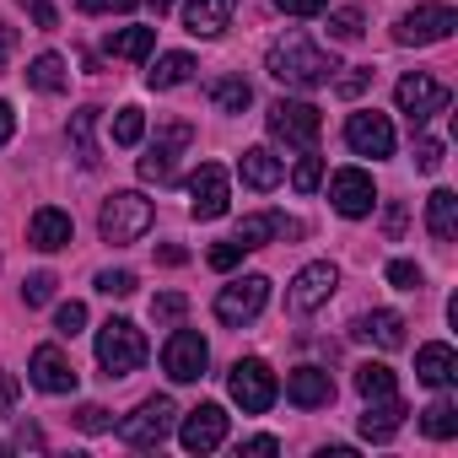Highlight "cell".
<instances>
[{"mask_svg": "<svg viewBox=\"0 0 458 458\" xmlns=\"http://www.w3.org/2000/svg\"><path fill=\"white\" fill-rule=\"evenodd\" d=\"M265 71H270L281 87H292V92H318V87H329V81H335V71H340V65H335L318 44H308L302 33H286V38H276V44H270Z\"/></svg>", "mask_w": 458, "mask_h": 458, "instance_id": "obj_1", "label": "cell"}, {"mask_svg": "<svg viewBox=\"0 0 458 458\" xmlns=\"http://www.w3.org/2000/svg\"><path fill=\"white\" fill-rule=\"evenodd\" d=\"M151 221H157V210H151V199L146 194H135V189H119V194H108L103 199V216H98V233H103V243H140L146 233H151Z\"/></svg>", "mask_w": 458, "mask_h": 458, "instance_id": "obj_2", "label": "cell"}, {"mask_svg": "<svg viewBox=\"0 0 458 458\" xmlns=\"http://www.w3.org/2000/svg\"><path fill=\"white\" fill-rule=\"evenodd\" d=\"M98 367L103 377H130L146 367V335L130 324V318H108L98 329Z\"/></svg>", "mask_w": 458, "mask_h": 458, "instance_id": "obj_3", "label": "cell"}, {"mask_svg": "<svg viewBox=\"0 0 458 458\" xmlns=\"http://www.w3.org/2000/svg\"><path fill=\"white\" fill-rule=\"evenodd\" d=\"M173 426H178V404H173L167 394H151V399L135 404V415L119 420V437L146 453V447H162V442L173 437Z\"/></svg>", "mask_w": 458, "mask_h": 458, "instance_id": "obj_4", "label": "cell"}, {"mask_svg": "<svg viewBox=\"0 0 458 458\" xmlns=\"http://www.w3.org/2000/svg\"><path fill=\"white\" fill-rule=\"evenodd\" d=\"M226 394L238 399V410H243V415H265V410L276 404L281 383H276L270 361H259V356H243V361H233V372H226Z\"/></svg>", "mask_w": 458, "mask_h": 458, "instance_id": "obj_5", "label": "cell"}, {"mask_svg": "<svg viewBox=\"0 0 458 458\" xmlns=\"http://www.w3.org/2000/svg\"><path fill=\"white\" fill-rule=\"evenodd\" d=\"M265 124H270L276 140H286V146H297V151H313L318 135H324V114H318L313 103H297V98H281V103L265 114Z\"/></svg>", "mask_w": 458, "mask_h": 458, "instance_id": "obj_6", "label": "cell"}, {"mask_svg": "<svg viewBox=\"0 0 458 458\" xmlns=\"http://www.w3.org/2000/svg\"><path fill=\"white\" fill-rule=\"evenodd\" d=\"M265 302H270V276H243V281L216 292V318L243 329V324H254L265 313Z\"/></svg>", "mask_w": 458, "mask_h": 458, "instance_id": "obj_7", "label": "cell"}, {"mask_svg": "<svg viewBox=\"0 0 458 458\" xmlns=\"http://www.w3.org/2000/svg\"><path fill=\"white\" fill-rule=\"evenodd\" d=\"M453 28H458V12H453V6H415V12H404V17L394 22V44L426 49V44L453 38Z\"/></svg>", "mask_w": 458, "mask_h": 458, "instance_id": "obj_8", "label": "cell"}, {"mask_svg": "<svg viewBox=\"0 0 458 458\" xmlns=\"http://www.w3.org/2000/svg\"><path fill=\"white\" fill-rule=\"evenodd\" d=\"M189 140H194L189 124H162L157 140H151L146 157H140V178H146V183H173V178H178V157L189 151Z\"/></svg>", "mask_w": 458, "mask_h": 458, "instance_id": "obj_9", "label": "cell"}, {"mask_svg": "<svg viewBox=\"0 0 458 458\" xmlns=\"http://www.w3.org/2000/svg\"><path fill=\"white\" fill-rule=\"evenodd\" d=\"M205 367H210L205 335H199V329H173V340L162 345V372H167L173 383H199Z\"/></svg>", "mask_w": 458, "mask_h": 458, "instance_id": "obj_10", "label": "cell"}, {"mask_svg": "<svg viewBox=\"0 0 458 458\" xmlns=\"http://www.w3.org/2000/svg\"><path fill=\"white\" fill-rule=\"evenodd\" d=\"M226 205H233V183H226V167L199 162L194 178H189V216H194V221H221Z\"/></svg>", "mask_w": 458, "mask_h": 458, "instance_id": "obj_11", "label": "cell"}, {"mask_svg": "<svg viewBox=\"0 0 458 458\" xmlns=\"http://www.w3.org/2000/svg\"><path fill=\"white\" fill-rule=\"evenodd\" d=\"M394 103H399V114L410 119V130H415V124H426V119H437V114L447 108V87L431 81L426 71H410V76L394 87Z\"/></svg>", "mask_w": 458, "mask_h": 458, "instance_id": "obj_12", "label": "cell"}, {"mask_svg": "<svg viewBox=\"0 0 458 458\" xmlns=\"http://www.w3.org/2000/svg\"><path fill=\"white\" fill-rule=\"evenodd\" d=\"M335 286H340V270H335L329 259H313V265H302V270L292 276L286 308H292V313H313V308H324V302L335 297Z\"/></svg>", "mask_w": 458, "mask_h": 458, "instance_id": "obj_13", "label": "cell"}, {"mask_svg": "<svg viewBox=\"0 0 458 458\" xmlns=\"http://www.w3.org/2000/svg\"><path fill=\"white\" fill-rule=\"evenodd\" d=\"M345 146H351L356 157H372V162L394 157V124H388V114H377V108L351 114V119H345Z\"/></svg>", "mask_w": 458, "mask_h": 458, "instance_id": "obj_14", "label": "cell"}, {"mask_svg": "<svg viewBox=\"0 0 458 458\" xmlns=\"http://www.w3.org/2000/svg\"><path fill=\"white\" fill-rule=\"evenodd\" d=\"M329 199H335V210H340L345 221H361V216H372V205H377L372 173H361V167H340V173L329 178Z\"/></svg>", "mask_w": 458, "mask_h": 458, "instance_id": "obj_15", "label": "cell"}, {"mask_svg": "<svg viewBox=\"0 0 458 458\" xmlns=\"http://www.w3.org/2000/svg\"><path fill=\"white\" fill-rule=\"evenodd\" d=\"M178 442H183V453H216L226 442V410L221 404H194L178 420Z\"/></svg>", "mask_w": 458, "mask_h": 458, "instance_id": "obj_16", "label": "cell"}, {"mask_svg": "<svg viewBox=\"0 0 458 458\" xmlns=\"http://www.w3.org/2000/svg\"><path fill=\"white\" fill-rule=\"evenodd\" d=\"M286 243V238H302V221H292V216H276V210H259V216H243L238 221V238L233 243H243V254L249 249H265V243Z\"/></svg>", "mask_w": 458, "mask_h": 458, "instance_id": "obj_17", "label": "cell"}, {"mask_svg": "<svg viewBox=\"0 0 458 458\" xmlns=\"http://www.w3.org/2000/svg\"><path fill=\"white\" fill-rule=\"evenodd\" d=\"M28 377H33V388H44V394H76V367H71V356H65L60 345H38Z\"/></svg>", "mask_w": 458, "mask_h": 458, "instance_id": "obj_18", "label": "cell"}, {"mask_svg": "<svg viewBox=\"0 0 458 458\" xmlns=\"http://www.w3.org/2000/svg\"><path fill=\"white\" fill-rule=\"evenodd\" d=\"M286 399L297 410H324V404H335V377L324 367H297V372H286Z\"/></svg>", "mask_w": 458, "mask_h": 458, "instance_id": "obj_19", "label": "cell"}, {"mask_svg": "<svg viewBox=\"0 0 458 458\" xmlns=\"http://www.w3.org/2000/svg\"><path fill=\"white\" fill-rule=\"evenodd\" d=\"M71 238H76V221H71L65 210H55V205L33 210V221H28V243H33V249L55 254V249H71Z\"/></svg>", "mask_w": 458, "mask_h": 458, "instance_id": "obj_20", "label": "cell"}, {"mask_svg": "<svg viewBox=\"0 0 458 458\" xmlns=\"http://www.w3.org/2000/svg\"><path fill=\"white\" fill-rule=\"evenodd\" d=\"M233 12H238V0H189V6H183V28L194 38H221L226 28H233Z\"/></svg>", "mask_w": 458, "mask_h": 458, "instance_id": "obj_21", "label": "cell"}, {"mask_svg": "<svg viewBox=\"0 0 458 458\" xmlns=\"http://www.w3.org/2000/svg\"><path fill=\"white\" fill-rule=\"evenodd\" d=\"M351 335L367 340V345H377V351H399V345H404V318H399L394 308H372V313H361V318L351 324Z\"/></svg>", "mask_w": 458, "mask_h": 458, "instance_id": "obj_22", "label": "cell"}, {"mask_svg": "<svg viewBox=\"0 0 458 458\" xmlns=\"http://www.w3.org/2000/svg\"><path fill=\"white\" fill-rule=\"evenodd\" d=\"M404 415H410V404H404L399 394L367 399V410H361V437H367V442H388V437L404 426Z\"/></svg>", "mask_w": 458, "mask_h": 458, "instance_id": "obj_23", "label": "cell"}, {"mask_svg": "<svg viewBox=\"0 0 458 458\" xmlns=\"http://www.w3.org/2000/svg\"><path fill=\"white\" fill-rule=\"evenodd\" d=\"M415 377H420L426 388H453V383H458V356H453V345H442V340L420 345V351H415Z\"/></svg>", "mask_w": 458, "mask_h": 458, "instance_id": "obj_24", "label": "cell"}, {"mask_svg": "<svg viewBox=\"0 0 458 458\" xmlns=\"http://www.w3.org/2000/svg\"><path fill=\"white\" fill-rule=\"evenodd\" d=\"M238 173H243V183H249V189H259V194H265V189H276V183L286 178L281 157H276V151H265V146H249V151L238 157Z\"/></svg>", "mask_w": 458, "mask_h": 458, "instance_id": "obj_25", "label": "cell"}, {"mask_svg": "<svg viewBox=\"0 0 458 458\" xmlns=\"http://www.w3.org/2000/svg\"><path fill=\"white\" fill-rule=\"evenodd\" d=\"M426 226H431L437 243H453V238H458V194H453V189H437V194L426 199Z\"/></svg>", "mask_w": 458, "mask_h": 458, "instance_id": "obj_26", "label": "cell"}, {"mask_svg": "<svg viewBox=\"0 0 458 458\" xmlns=\"http://www.w3.org/2000/svg\"><path fill=\"white\" fill-rule=\"evenodd\" d=\"M194 76V60L183 55V49H173V55H157V65L146 71V87L151 92H173V87H183Z\"/></svg>", "mask_w": 458, "mask_h": 458, "instance_id": "obj_27", "label": "cell"}, {"mask_svg": "<svg viewBox=\"0 0 458 458\" xmlns=\"http://www.w3.org/2000/svg\"><path fill=\"white\" fill-rule=\"evenodd\" d=\"M98 114H103V108H76V114H71V151H76V162H81L87 173L103 162V157H98V140H92V130H98Z\"/></svg>", "mask_w": 458, "mask_h": 458, "instance_id": "obj_28", "label": "cell"}, {"mask_svg": "<svg viewBox=\"0 0 458 458\" xmlns=\"http://www.w3.org/2000/svg\"><path fill=\"white\" fill-rule=\"evenodd\" d=\"M28 87H33V92H49V98H55V92H65V87H71L65 60H60V55H38V60L28 65Z\"/></svg>", "mask_w": 458, "mask_h": 458, "instance_id": "obj_29", "label": "cell"}, {"mask_svg": "<svg viewBox=\"0 0 458 458\" xmlns=\"http://www.w3.org/2000/svg\"><path fill=\"white\" fill-rule=\"evenodd\" d=\"M210 103H216L221 114H243V108L254 103V87H249L243 76H221V81H210Z\"/></svg>", "mask_w": 458, "mask_h": 458, "instance_id": "obj_30", "label": "cell"}, {"mask_svg": "<svg viewBox=\"0 0 458 458\" xmlns=\"http://www.w3.org/2000/svg\"><path fill=\"white\" fill-rule=\"evenodd\" d=\"M151 49H157V28H124V33L108 38V55L114 60H146Z\"/></svg>", "mask_w": 458, "mask_h": 458, "instance_id": "obj_31", "label": "cell"}, {"mask_svg": "<svg viewBox=\"0 0 458 458\" xmlns=\"http://www.w3.org/2000/svg\"><path fill=\"white\" fill-rule=\"evenodd\" d=\"M356 394H361V399L399 394V377H394V367H383V361H361V367H356Z\"/></svg>", "mask_w": 458, "mask_h": 458, "instance_id": "obj_32", "label": "cell"}, {"mask_svg": "<svg viewBox=\"0 0 458 458\" xmlns=\"http://www.w3.org/2000/svg\"><path fill=\"white\" fill-rule=\"evenodd\" d=\"M420 431L437 437V442L458 437V404H453V399H431V404L420 410Z\"/></svg>", "mask_w": 458, "mask_h": 458, "instance_id": "obj_33", "label": "cell"}, {"mask_svg": "<svg viewBox=\"0 0 458 458\" xmlns=\"http://www.w3.org/2000/svg\"><path fill=\"white\" fill-rule=\"evenodd\" d=\"M140 135H146V114L135 103H124L114 114V146H140Z\"/></svg>", "mask_w": 458, "mask_h": 458, "instance_id": "obj_34", "label": "cell"}, {"mask_svg": "<svg viewBox=\"0 0 458 458\" xmlns=\"http://www.w3.org/2000/svg\"><path fill=\"white\" fill-rule=\"evenodd\" d=\"M329 38H335V44H356V38H361V12H356V6L329 12Z\"/></svg>", "mask_w": 458, "mask_h": 458, "instance_id": "obj_35", "label": "cell"}, {"mask_svg": "<svg viewBox=\"0 0 458 458\" xmlns=\"http://www.w3.org/2000/svg\"><path fill=\"white\" fill-rule=\"evenodd\" d=\"M318 183H324V157L302 151V162H297V173H292V189H297V194H313Z\"/></svg>", "mask_w": 458, "mask_h": 458, "instance_id": "obj_36", "label": "cell"}, {"mask_svg": "<svg viewBox=\"0 0 458 458\" xmlns=\"http://www.w3.org/2000/svg\"><path fill=\"white\" fill-rule=\"evenodd\" d=\"M183 313H189V297H183V292L151 297V318H157V324H183Z\"/></svg>", "mask_w": 458, "mask_h": 458, "instance_id": "obj_37", "label": "cell"}, {"mask_svg": "<svg viewBox=\"0 0 458 458\" xmlns=\"http://www.w3.org/2000/svg\"><path fill=\"white\" fill-rule=\"evenodd\" d=\"M55 329H60L65 340H76V335L87 329V302H60V308H55Z\"/></svg>", "mask_w": 458, "mask_h": 458, "instance_id": "obj_38", "label": "cell"}, {"mask_svg": "<svg viewBox=\"0 0 458 458\" xmlns=\"http://www.w3.org/2000/svg\"><path fill=\"white\" fill-rule=\"evenodd\" d=\"M388 286H399V292H420V286H426V276H420V265H415V259H394V265H388Z\"/></svg>", "mask_w": 458, "mask_h": 458, "instance_id": "obj_39", "label": "cell"}, {"mask_svg": "<svg viewBox=\"0 0 458 458\" xmlns=\"http://www.w3.org/2000/svg\"><path fill=\"white\" fill-rule=\"evenodd\" d=\"M140 281H135V270H98V292L103 297H130Z\"/></svg>", "mask_w": 458, "mask_h": 458, "instance_id": "obj_40", "label": "cell"}, {"mask_svg": "<svg viewBox=\"0 0 458 458\" xmlns=\"http://www.w3.org/2000/svg\"><path fill=\"white\" fill-rule=\"evenodd\" d=\"M55 286H60V281H55L49 270H38V276H28V281H22V302H28V308H44V302L55 297Z\"/></svg>", "mask_w": 458, "mask_h": 458, "instance_id": "obj_41", "label": "cell"}, {"mask_svg": "<svg viewBox=\"0 0 458 458\" xmlns=\"http://www.w3.org/2000/svg\"><path fill=\"white\" fill-rule=\"evenodd\" d=\"M76 426H81V431H108L114 415H108L103 404H81V410H76Z\"/></svg>", "mask_w": 458, "mask_h": 458, "instance_id": "obj_42", "label": "cell"}, {"mask_svg": "<svg viewBox=\"0 0 458 458\" xmlns=\"http://www.w3.org/2000/svg\"><path fill=\"white\" fill-rule=\"evenodd\" d=\"M415 167H420V173H437V167H442V140L426 135V140L415 146Z\"/></svg>", "mask_w": 458, "mask_h": 458, "instance_id": "obj_43", "label": "cell"}, {"mask_svg": "<svg viewBox=\"0 0 458 458\" xmlns=\"http://www.w3.org/2000/svg\"><path fill=\"white\" fill-rule=\"evenodd\" d=\"M205 259H210V270H233V265L243 259V243H216Z\"/></svg>", "mask_w": 458, "mask_h": 458, "instance_id": "obj_44", "label": "cell"}, {"mask_svg": "<svg viewBox=\"0 0 458 458\" xmlns=\"http://www.w3.org/2000/svg\"><path fill=\"white\" fill-rule=\"evenodd\" d=\"M17 394H22V383H17V372H6L0 367V420L12 415V404H17Z\"/></svg>", "mask_w": 458, "mask_h": 458, "instance_id": "obj_45", "label": "cell"}, {"mask_svg": "<svg viewBox=\"0 0 458 458\" xmlns=\"http://www.w3.org/2000/svg\"><path fill=\"white\" fill-rule=\"evenodd\" d=\"M324 6H329V0H276L281 17H318Z\"/></svg>", "mask_w": 458, "mask_h": 458, "instance_id": "obj_46", "label": "cell"}, {"mask_svg": "<svg viewBox=\"0 0 458 458\" xmlns=\"http://www.w3.org/2000/svg\"><path fill=\"white\" fill-rule=\"evenodd\" d=\"M76 6H81L87 17H103V12H135L140 0H76Z\"/></svg>", "mask_w": 458, "mask_h": 458, "instance_id": "obj_47", "label": "cell"}, {"mask_svg": "<svg viewBox=\"0 0 458 458\" xmlns=\"http://www.w3.org/2000/svg\"><path fill=\"white\" fill-rule=\"evenodd\" d=\"M22 6L33 12V22H38L44 33H55V28H60V17H55V6H49V0H22Z\"/></svg>", "mask_w": 458, "mask_h": 458, "instance_id": "obj_48", "label": "cell"}, {"mask_svg": "<svg viewBox=\"0 0 458 458\" xmlns=\"http://www.w3.org/2000/svg\"><path fill=\"white\" fill-rule=\"evenodd\" d=\"M367 81H372V76H367V71H351V76H340V81H335V87H340V98H356V92H361V87H367Z\"/></svg>", "mask_w": 458, "mask_h": 458, "instance_id": "obj_49", "label": "cell"}, {"mask_svg": "<svg viewBox=\"0 0 458 458\" xmlns=\"http://www.w3.org/2000/svg\"><path fill=\"white\" fill-rule=\"evenodd\" d=\"M17 55V28H6L0 22V71H6V60Z\"/></svg>", "mask_w": 458, "mask_h": 458, "instance_id": "obj_50", "label": "cell"}, {"mask_svg": "<svg viewBox=\"0 0 458 458\" xmlns=\"http://www.w3.org/2000/svg\"><path fill=\"white\" fill-rule=\"evenodd\" d=\"M12 447H33V453H38V447H44V431H38V426H17V442H12Z\"/></svg>", "mask_w": 458, "mask_h": 458, "instance_id": "obj_51", "label": "cell"}, {"mask_svg": "<svg viewBox=\"0 0 458 458\" xmlns=\"http://www.w3.org/2000/svg\"><path fill=\"white\" fill-rule=\"evenodd\" d=\"M17 135V114H12V103H0V146H6Z\"/></svg>", "mask_w": 458, "mask_h": 458, "instance_id": "obj_52", "label": "cell"}, {"mask_svg": "<svg viewBox=\"0 0 458 458\" xmlns=\"http://www.w3.org/2000/svg\"><path fill=\"white\" fill-rule=\"evenodd\" d=\"M243 453H265V458H270V453H281V442H276V437H249Z\"/></svg>", "mask_w": 458, "mask_h": 458, "instance_id": "obj_53", "label": "cell"}, {"mask_svg": "<svg viewBox=\"0 0 458 458\" xmlns=\"http://www.w3.org/2000/svg\"><path fill=\"white\" fill-rule=\"evenodd\" d=\"M146 6H151L157 17H167V12H173V0H146Z\"/></svg>", "mask_w": 458, "mask_h": 458, "instance_id": "obj_54", "label": "cell"}]
</instances>
